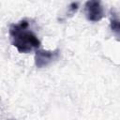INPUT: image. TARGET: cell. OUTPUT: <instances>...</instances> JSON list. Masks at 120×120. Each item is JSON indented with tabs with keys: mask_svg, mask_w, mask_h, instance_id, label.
I'll return each instance as SVG.
<instances>
[{
	"mask_svg": "<svg viewBox=\"0 0 120 120\" xmlns=\"http://www.w3.org/2000/svg\"><path fill=\"white\" fill-rule=\"evenodd\" d=\"M78 8H79V4L78 3H71L68 6V14L70 16H72L78 10Z\"/></svg>",
	"mask_w": 120,
	"mask_h": 120,
	"instance_id": "5",
	"label": "cell"
},
{
	"mask_svg": "<svg viewBox=\"0 0 120 120\" xmlns=\"http://www.w3.org/2000/svg\"><path fill=\"white\" fill-rule=\"evenodd\" d=\"M59 57H60L59 49H55L53 51L37 50L35 53V65L38 68H46L52 63L57 61Z\"/></svg>",
	"mask_w": 120,
	"mask_h": 120,
	"instance_id": "2",
	"label": "cell"
},
{
	"mask_svg": "<svg viewBox=\"0 0 120 120\" xmlns=\"http://www.w3.org/2000/svg\"><path fill=\"white\" fill-rule=\"evenodd\" d=\"M84 14L88 21L90 22H99L103 19L104 9L99 1H87L84 4Z\"/></svg>",
	"mask_w": 120,
	"mask_h": 120,
	"instance_id": "3",
	"label": "cell"
},
{
	"mask_svg": "<svg viewBox=\"0 0 120 120\" xmlns=\"http://www.w3.org/2000/svg\"><path fill=\"white\" fill-rule=\"evenodd\" d=\"M110 28L116 39L120 41V15L118 13L112 11V16L110 19Z\"/></svg>",
	"mask_w": 120,
	"mask_h": 120,
	"instance_id": "4",
	"label": "cell"
},
{
	"mask_svg": "<svg viewBox=\"0 0 120 120\" xmlns=\"http://www.w3.org/2000/svg\"><path fill=\"white\" fill-rule=\"evenodd\" d=\"M8 35L12 46L21 53H29L32 51H37L41 45L39 38L30 28V23L26 19L10 24Z\"/></svg>",
	"mask_w": 120,
	"mask_h": 120,
	"instance_id": "1",
	"label": "cell"
}]
</instances>
